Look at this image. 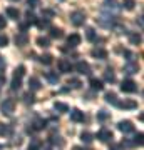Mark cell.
<instances>
[{
    "label": "cell",
    "mask_w": 144,
    "mask_h": 150,
    "mask_svg": "<svg viewBox=\"0 0 144 150\" xmlns=\"http://www.w3.org/2000/svg\"><path fill=\"white\" fill-rule=\"evenodd\" d=\"M75 70L79 72V74L82 75H91V65L87 64V62H77V65H75Z\"/></svg>",
    "instance_id": "7"
},
{
    "label": "cell",
    "mask_w": 144,
    "mask_h": 150,
    "mask_svg": "<svg viewBox=\"0 0 144 150\" xmlns=\"http://www.w3.org/2000/svg\"><path fill=\"white\" fill-rule=\"evenodd\" d=\"M15 43L19 45V47H24V45H27V43H29V35H27L25 32L17 33V35H15Z\"/></svg>",
    "instance_id": "8"
},
{
    "label": "cell",
    "mask_w": 144,
    "mask_h": 150,
    "mask_svg": "<svg viewBox=\"0 0 144 150\" xmlns=\"http://www.w3.org/2000/svg\"><path fill=\"white\" fill-rule=\"evenodd\" d=\"M54 108H55L57 112H67V110H69V105L64 103V102H55L54 103Z\"/></svg>",
    "instance_id": "19"
},
{
    "label": "cell",
    "mask_w": 144,
    "mask_h": 150,
    "mask_svg": "<svg viewBox=\"0 0 144 150\" xmlns=\"http://www.w3.org/2000/svg\"><path fill=\"white\" fill-rule=\"evenodd\" d=\"M50 142H52L54 145H59V147H64V145H65V140H62L60 137H52Z\"/></svg>",
    "instance_id": "35"
},
{
    "label": "cell",
    "mask_w": 144,
    "mask_h": 150,
    "mask_svg": "<svg viewBox=\"0 0 144 150\" xmlns=\"http://www.w3.org/2000/svg\"><path fill=\"white\" fill-rule=\"evenodd\" d=\"M20 85H22V79H15L14 77V80H12V90H19L20 88Z\"/></svg>",
    "instance_id": "32"
},
{
    "label": "cell",
    "mask_w": 144,
    "mask_h": 150,
    "mask_svg": "<svg viewBox=\"0 0 144 150\" xmlns=\"http://www.w3.org/2000/svg\"><path fill=\"white\" fill-rule=\"evenodd\" d=\"M40 62H42V64H45V65H50V64H52V55H50V54L42 55V57H40Z\"/></svg>",
    "instance_id": "33"
},
{
    "label": "cell",
    "mask_w": 144,
    "mask_h": 150,
    "mask_svg": "<svg viewBox=\"0 0 144 150\" xmlns=\"http://www.w3.org/2000/svg\"><path fill=\"white\" fill-rule=\"evenodd\" d=\"M91 55L94 57V59L104 60V59H107V50H104V48H92Z\"/></svg>",
    "instance_id": "10"
},
{
    "label": "cell",
    "mask_w": 144,
    "mask_h": 150,
    "mask_svg": "<svg viewBox=\"0 0 144 150\" xmlns=\"http://www.w3.org/2000/svg\"><path fill=\"white\" fill-rule=\"evenodd\" d=\"M123 7L126 10H134L136 7V0H123Z\"/></svg>",
    "instance_id": "25"
},
{
    "label": "cell",
    "mask_w": 144,
    "mask_h": 150,
    "mask_svg": "<svg viewBox=\"0 0 144 150\" xmlns=\"http://www.w3.org/2000/svg\"><path fill=\"white\" fill-rule=\"evenodd\" d=\"M74 150H91V149H84V147H74Z\"/></svg>",
    "instance_id": "48"
},
{
    "label": "cell",
    "mask_w": 144,
    "mask_h": 150,
    "mask_svg": "<svg viewBox=\"0 0 144 150\" xmlns=\"http://www.w3.org/2000/svg\"><path fill=\"white\" fill-rule=\"evenodd\" d=\"M80 85H82V83H80L79 79H70L69 80V87H72V88H79Z\"/></svg>",
    "instance_id": "36"
},
{
    "label": "cell",
    "mask_w": 144,
    "mask_h": 150,
    "mask_svg": "<svg viewBox=\"0 0 144 150\" xmlns=\"http://www.w3.org/2000/svg\"><path fill=\"white\" fill-rule=\"evenodd\" d=\"M80 140L85 142V144H91L92 140H94V135H92L91 132H82V134H80Z\"/></svg>",
    "instance_id": "21"
},
{
    "label": "cell",
    "mask_w": 144,
    "mask_h": 150,
    "mask_svg": "<svg viewBox=\"0 0 144 150\" xmlns=\"http://www.w3.org/2000/svg\"><path fill=\"white\" fill-rule=\"evenodd\" d=\"M14 108H15V100L14 98H5L4 102L0 103V110H2V113H5V115H10L14 112Z\"/></svg>",
    "instance_id": "2"
},
{
    "label": "cell",
    "mask_w": 144,
    "mask_h": 150,
    "mask_svg": "<svg viewBox=\"0 0 144 150\" xmlns=\"http://www.w3.org/2000/svg\"><path fill=\"white\" fill-rule=\"evenodd\" d=\"M70 120L72 122H84V112H80L77 108L70 110Z\"/></svg>",
    "instance_id": "9"
},
{
    "label": "cell",
    "mask_w": 144,
    "mask_h": 150,
    "mask_svg": "<svg viewBox=\"0 0 144 150\" xmlns=\"http://www.w3.org/2000/svg\"><path fill=\"white\" fill-rule=\"evenodd\" d=\"M5 83V75H0V85H4Z\"/></svg>",
    "instance_id": "46"
},
{
    "label": "cell",
    "mask_w": 144,
    "mask_h": 150,
    "mask_svg": "<svg viewBox=\"0 0 144 150\" xmlns=\"http://www.w3.org/2000/svg\"><path fill=\"white\" fill-rule=\"evenodd\" d=\"M59 2H64V0H59Z\"/></svg>",
    "instance_id": "50"
},
{
    "label": "cell",
    "mask_w": 144,
    "mask_h": 150,
    "mask_svg": "<svg viewBox=\"0 0 144 150\" xmlns=\"http://www.w3.org/2000/svg\"><path fill=\"white\" fill-rule=\"evenodd\" d=\"M4 69H5V60H4L2 55H0V72H4Z\"/></svg>",
    "instance_id": "44"
},
{
    "label": "cell",
    "mask_w": 144,
    "mask_h": 150,
    "mask_svg": "<svg viewBox=\"0 0 144 150\" xmlns=\"http://www.w3.org/2000/svg\"><path fill=\"white\" fill-rule=\"evenodd\" d=\"M44 15H45V18H49V20H50V18L54 17V12L52 10H44Z\"/></svg>",
    "instance_id": "42"
},
{
    "label": "cell",
    "mask_w": 144,
    "mask_h": 150,
    "mask_svg": "<svg viewBox=\"0 0 144 150\" xmlns=\"http://www.w3.org/2000/svg\"><path fill=\"white\" fill-rule=\"evenodd\" d=\"M10 2H19V0H10Z\"/></svg>",
    "instance_id": "49"
},
{
    "label": "cell",
    "mask_w": 144,
    "mask_h": 150,
    "mask_svg": "<svg viewBox=\"0 0 144 150\" xmlns=\"http://www.w3.org/2000/svg\"><path fill=\"white\" fill-rule=\"evenodd\" d=\"M80 40H82V38H80L79 33H72V35L67 37V43H69L70 47H77V45L80 43Z\"/></svg>",
    "instance_id": "12"
},
{
    "label": "cell",
    "mask_w": 144,
    "mask_h": 150,
    "mask_svg": "<svg viewBox=\"0 0 144 150\" xmlns=\"http://www.w3.org/2000/svg\"><path fill=\"white\" fill-rule=\"evenodd\" d=\"M121 90L124 92V93H133V92H136L138 90V83L134 80H124L123 83H121Z\"/></svg>",
    "instance_id": "3"
},
{
    "label": "cell",
    "mask_w": 144,
    "mask_h": 150,
    "mask_svg": "<svg viewBox=\"0 0 144 150\" xmlns=\"http://www.w3.org/2000/svg\"><path fill=\"white\" fill-rule=\"evenodd\" d=\"M138 23H139V27H143V17H139L138 18Z\"/></svg>",
    "instance_id": "47"
},
{
    "label": "cell",
    "mask_w": 144,
    "mask_h": 150,
    "mask_svg": "<svg viewBox=\"0 0 144 150\" xmlns=\"http://www.w3.org/2000/svg\"><path fill=\"white\" fill-rule=\"evenodd\" d=\"M89 85H91L92 90H102V88H104V85H102V82L99 80V79H91Z\"/></svg>",
    "instance_id": "16"
},
{
    "label": "cell",
    "mask_w": 144,
    "mask_h": 150,
    "mask_svg": "<svg viewBox=\"0 0 144 150\" xmlns=\"http://www.w3.org/2000/svg\"><path fill=\"white\" fill-rule=\"evenodd\" d=\"M50 37H52V38H62V37H64V32H62V28L52 27V28H50Z\"/></svg>",
    "instance_id": "17"
},
{
    "label": "cell",
    "mask_w": 144,
    "mask_h": 150,
    "mask_svg": "<svg viewBox=\"0 0 144 150\" xmlns=\"http://www.w3.org/2000/svg\"><path fill=\"white\" fill-rule=\"evenodd\" d=\"M97 139L101 140V142H112V132L111 130H107V129H102L97 132Z\"/></svg>",
    "instance_id": "5"
},
{
    "label": "cell",
    "mask_w": 144,
    "mask_h": 150,
    "mask_svg": "<svg viewBox=\"0 0 144 150\" xmlns=\"http://www.w3.org/2000/svg\"><path fill=\"white\" fill-rule=\"evenodd\" d=\"M124 72H128V74H138L139 65L136 62H128V64L124 65Z\"/></svg>",
    "instance_id": "11"
},
{
    "label": "cell",
    "mask_w": 144,
    "mask_h": 150,
    "mask_svg": "<svg viewBox=\"0 0 144 150\" xmlns=\"http://www.w3.org/2000/svg\"><path fill=\"white\" fill-rule=\"evenodd\" d=\"M9 45V37L0 33V47H7Z\"/></svg>",
    "instance_id": "39"
},
{
    "label": "cell",
    "mask_w": 144,
    "mask_h": 150,
    "mask_svg": "<svg viewBox=\"0 0 144 150\" xmlns=\"http://www.w3.org/2000/svg\"><path fill=\"white\" fill-rule=\"evenodd\" d=\"M34 129H35V130L45 129V122H44V120H35V122H34Z\"/></svg>",
    "instance_id": "37"
},
{
    "label": "cell",
    "mask_w": 144,
    "mask_h": 150,
    "mask_svg": "<svg viewBox=\"0 0 144 150\" xmlns=\"http://www.w3.org/2000/svg\"><path fill=\"white\" fill-rule=\"evenodd\" d=\"M40 147H42V142L39 139L30 140V144H29V150H40Z\"/></svg>",
    "instance_id": "18"
},
{
    "label": "cell",
    "mask_w": 144,
    "mask_h": 150,
    "mask_svg": "<svg viewBox=\"0 0 144 150\" xmlns=\"http://www.w3.org/2000/svg\"><path fill=\"white\" fill-rule=\"evenodd\" d=\"M40 80L39 79H35V77H32V79H29V88L32 92H37V90H40Z\"/></svg>",
    "instance_id": "13"
},
{
    "label": "cell",
    "mask_w": 144,
    "mask_h": 150,
    "mask_svg": "<svg viewBox=\"0 0 144 150\" xmlns=\"http://www.w3.org/2000/svg\"><path fill=\"white\" fill-rule=\"evenodd\" d=\"M70 22H72V25L74 27H80V25H84L85 22V13L80 10H75L70 13Z\"/></svg>",
    "instance_id": "1"
},
{
    "label": "cell",
    "mask_w": 144,
    "mask_h": 150,
    "mask_svg": "<svg viewBox=\"0 0 144 150\" xmlns=\"http://www.w3.org/2000/svg\"><path fill=\"white\" fill-rule=\"evenodd\" d=\"M47 80L52 82V83H57L59 82V75L54 74V72H47Z\"/></svg>",
    "instance_id": "30"
},
{
    "label": "cell",
    "mask_w": 144,
    "mask_h": 150,
    "mask_svg": "<svg viewBox=\"0 0 144 150\" xmlns=\"http://www.w3.org/2000/svg\"><path fill=\"white\" fill-rule=\"evenodd\" d=\"M35 23H37L39 28H47V27H50V20H49V18H45V20H37Z\"/></svg>",
    "instance_id": "31"
},
{
    "label": "cell",
    "mask_w": 144,
    "mask_h": 150,
    "mask_svg": "<svg viewBox=\"0 0 144 150\" xmlns=\"http://www.w3.org/2000/svg\"><path fill=\"white\" fill-rule=\"evenodd\" d=\"M104 7L106 8H111V10H116L117 8V0H106L104 2Z\"/></svg>",
    "instance_id": "29"
},
{
    "label": "cell",
    "mask_w": 144,
    "mask_h": 150,
    "mask_svg": "<svg viewBox=\"0 0 144 150\" xmlns=\"http://www.w3.org/2000/svg\"><path fill=\"white\" fill-rule=\"evenodd\" d=\"M131 43L139 45V43H141V35H139V33H133V35H131Z\"/></svg>",
    "instance_id": "38"
},
{
    "label": "cell",
    "mask_w": 144,
    "mask_h": 150,
    "mask_svg": "<svg viewBox=\"0 0 144 150\" xmlns=\"http://www.w3.org/2000/svg\"><path fill=\"white\" fill-rule=\"evenodd\" d=\"M37 45L42 47V48H47V47H50V40H49L47 37H39L37 38Z\"/></svg>",
    "instance_id": "20"
},
{
    "label": "cell",
    "mask_w": 144,
    "mask_h": 150,
    "mask_svg": "<svg viewBox=\"0 0 144 150\" xmlns=\"http://www.w3.org/2000/svg\"><path fill=\"white\" fill-rule=\"evenodd\" d=\"M5 25H7V20L0 15V28H5Z\"/></svg>",
    "instance_id": "45"
},
{
    "label": "cell",
    "mask_w": 144,
    "mask_h": 150,
    "mask_svg": "<svg viewBox=\"0 0 144 150\" xmlns=\"http://www.w3.org/2000/svg\"><path fill=\"white\" fill-rule=\"evenodd\" d=\"M25 18H27V23H29V25H34V23L37 22V17L34 15V13H32L30 10H29V12L25 13Z\"/></svg>",
    "instance_id": "28"
},
{
    "label": "cell",
    "mask_w": 144,
    "mask_h": 150,
    "mask_svg": "<svg viewBox=\"0 0 144 150\" xmlns=\"http://www.w3.org/2000/svg\"><path fill=\"white\" fill-rule=\"evenodd\" d=\"M24 75H25V67H24V65H19L15 69V72H14V77H15V79H22Z\"/></svg>",
    "instance_id": "23"
},
{
    "label": "cell",
    "mask_w": 144,
    "mask_h": 150,
    "mask_svg": "<svg viewBox=\"0 0 144 150\" xmlns=\"http://www.w3.org/2000/svg\"><path fill=\"white\" fill-rule=\"evenodd\" d=\"M12 129L5 123H0V137H5V135H10Z\"/></svg>",
    "instance_id": "24"
},
{
    "label": "cell",
    "mask_w": 144,
    "mask_h": 150,
    "mask_svg": "<svg viewBox=\"0 0 144 150\" xmlns=\"http://www.w3.org/2000/svg\"><path fill=\"white\" fill-rule=\"evenodd\" d=\"M117 107H121V108H136L138 107V102H134V100H124V102H117Z\"/></svg>",
    "instance_id": "14"
},
{
    "label": "cell",
    "mask_w": 144,
    "mask_h": 150,
    "mask_svg": "<svg viewBox=\"0 0 144 150\" xmlns=\"http://www.w3.org/2000/svg\"><path fill=\"white\" fill-rule=\"evenodd\" d=\"M57 67H59V72H62V74H69L72 70V65H70V62L67 59H60L57 62Z\"/></svg>",
    "instance_id": "6"
},
{
    "label": "cell",
    "mask_w": 144,
    "mask_h": 150,
    "mask_svg": "<svg viewBox=\"0 0 144 150\" xmlns=\"http://www.w3.org/2000/svg\"><path fill=\"white\" fill-rule=\"evenodd\" d=\"M39 2H40V0H27V4H29L30 7H37Z\"/></svg>",
    "instance_id": "43"
},
{
    "label": "cell",
    "mask_w": 144,
    "mask_h": 150,
    "mask_svg": "<svg viewBox=\"0 0 144 150\" xmlns=\"http://www.w3.org/2000/svg\"><path fill=\"white\" fill-rule=\"evenodd\" d=\"M85 38H87L89 42H94V40H96V30H94V28H87V30H85Z\"/></svg>",
    "instance_id": "27"
},
{
    "label": "cell",
    "mask_w": 144,
    "mask_h": 150,
    "mask_svg": "<svg viewBox=\"0 0 144 150\" xmlns=\"http://www.w3.org/2000/svg\"><path fill=\"white\" fill-rule=\"evenodd\" d=\"M134 144L136 145H143V134H141V132L134 137Z\"/></svg>",
    "instance_id": "41"
},
{
    "label": "cell",
    "mask_w": 144,
    "mask_h": 150,
    "mask_svg": "<svg viewBox=\"0 0 144 150\" xmlns=\"http://www.w3.org/2000/svg\"><path fill=\"white\" fill-rule=\"evenodd\" d=\"M107 118H109V113H107L106 110H99V112H97V120L104 122V120H107Z\"/></svg>",
    "instance_id": "34"
},
{
    "label": "cell",
    "mask_w": 144,
    "mask_h": 150,
    "mask_svg": "<svg viewBox=\"0 0 144 150\" xmlns=\"http://www.w3.org/2000/svg\"><path fill=\"white\" fill-rule=\"evenodd\" d=\"M117 129L123 132V134H131V132H134V125L133 122H129V120H123V122H119Z\"/></svg>",
    "instance_id": "4"
},
{
    "label": "cell",
    "mask_w": 144,
    "mask_h": 150,
    "mask_svg": "<svg viewBox=\"0 0 144 150\" xmlns=\"http://www.w3.org/2000/svg\"><path fill=\"white\" fill-rule=\"evenodd\" d=\"M7 15L10 17V18H14V20H19V15H20V13H19V10H17V8L9 7V8H7Z\"/></svg>",
    "instance_id": "22"
},
{
    "label": "cell",
    "mask_w": 144,
    "mask_h": 150,
    "mask_svg": "<svg viewBox=\"0 0 144 150\" xmlns=\"http://www.w3.org/2000/svg\"><path fill=\"white\" fill-rule=\"evenodd\" d=\"M106 102L107 103H112V105H116V107H117V95H116V93H114V92H107L106 93Z\"/></svg>",
    "instance_id": "15"
},
{
    "label": "cell",
    "mask_w": 144,
    "mask_h": 150,
    "mask_svg": "<svg viewBox=\"0 0 144 150\" xmlns=\"http://www.w3.org/2000/svg\"><path fill=\"white\" fill-rule=\"evenodd\" d=\"M24 102L25 103H34V95L32 93H25V95H24Z\"/></svg>",
    "instance_id": "40"
},
{
    "label": "cell",
    "mask_w": 144,
    "mask_h": 150,
    "mask_svg": "<svg viewBox=\"0 0 144 150\" xmlns=\"http://www.w3.org/2000/svg\"><path fill=\"white\" fill-rule=\"evenodd\" d=\"M104 79H106L107 82H116V75H114V72H112L111 69H107L106 72H104Z\"/></svg>",
    "instance_id": "26"
}]
</instances>
